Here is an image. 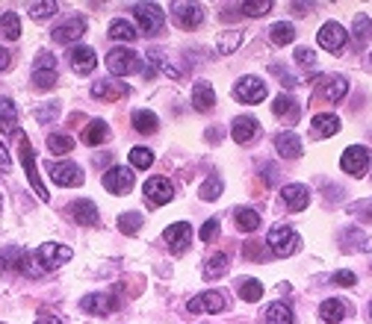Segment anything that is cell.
<instances>
[{"instance_id": "cell-2", "label": "cell", "mask_w": 372, "mask_h": 324, "mask_svg": "<svg viewBox=\"0 0 372 324\" xmlns=\"http://www.w3.org/2000/svg\"><path fill=\"white\" fill-rule=\"evenodd\" d=\"M18 151H21V165H24V171H27V180H30V186H33V192L39 195V201H51V192L42 186V180H39V171H36V154H33V145H30V139L24 136V139L18 142Z\"/></svg>"}, {"instance_id": "cell-4", "label": "cell", "mask_w": 372, "mask_h": 324, "mask_svg": "<svg viewBox=\"0 0 372 324\" xmlns=\"http://www.w3.org/2000/svg\"><path fill=\"white\" fill-rule=\"evenodd\" d=\"M133 15H136V21H139V27H142L145 35H157L160 30H163V24H166L163 9H160L157 3H136Z\"/></svg>"}, {"instance_id": "cell-39", "label": "cell", "mask_w": 372, "mask_h": 324, "mask_svg": "<svg viewBox=\"0 0 372 324\" xmlns=\"http://www.w3.org/2000/svg\"><path fill=\"white\" fill-rule=\"evenodd\" d=\"M240 44H242V33L240 30H225V33L219 35V42H216L219 54H233Z\"/></svg>"}, {"instance_id": "cell-59", "label": "cell", "mask_w": 372, "mask_h": 324, "mask_svg": "<svg viewBox=\"0 0 372 324\" xmlns=\"http://www.w3.org/2000/svg\"><path fill=\"white\" fill-rule=\"evenodd\" d=\"M0 204H3V195H0Z\"/></svg>"}, {"instance_id": "cell-23", "label": "cell", "mask_w": 372, "mask_h": 324, "mask_svg": "<svg viewBox=\"0 0 372 324\" xmlns=\"http://www.w3.org/2000/svg\"><path fill=\"white\" fill-rule=\"evenodd\" d=\"M71 216H74V221H77L80 227H95L98 218H101V216H98V209H95V204L86 201V197H83V201L71 204Z\"/></svg>"}, {"instance_id": "cell-6", "label": "cell", "mask_w": 372, "mask_h": 324, "mask_svg": "<svg viewBox=\"0 0 372 324\" xmlns=\"http://www.w3.org/2000/svg\"><path fill=\"white\" fill-rule=\"evenodd\" d=\"M36 259H39V266H42L45 271H54V268L65 266L68 259H71V248L56 245V242H45L39 251H36Z\"/></svg>"}, {"instance_id": "cell-49", "label": "cell", "mask_w": 372, "mask_h": 324, "mask_svg": "<svg viewBox=\"0 0 372 324\" xmlns=\"http://www.w3.org/2000/svg\"><path fill=\"white\" fill-rule=\"evenodd\" d=\"M36 71H56V62L51 54H39V59H36Z\"/></svg>"}, {"instance_id": "cell-41", "label": "cell", "mask_w": 372, "mask_h": 324, "mask_svg": "<svg viewBox=\"0 0 372 324\" xmlns=\"http://www.w3.org/2000/svg\"><path fill=\"white\" fill-rule=\"evenodd\" d=\"M130 165L133 168H151L154 165V154L148 147H133L130 151Z\"/></svg>"}, {"instance_id": "cell-13", "label": "cell", "mask_w": 372, "mask_h": 324, "mask_svg": "<svg viewBox=\"0 0 372 324\" xmlns=\"http://www.w3.org/2000/svg\"><path fill=\"white\" fill-rule=\"evenodd\" d=\"M83 33H86V21H83L80 15H74V18H68V21L56 24V27L51 30V39L59 42V44H68V42L83 39Z\"/></svg>"}, {"instance_id": "cell-56", "label": "cell", "mask_w": 372, "mask_h": 324, "mask_svg": "<svg viewBox=\"0 0 372 324\" xmlns=\"http://www.w3.org/2000/svg\"><path fill=\"white\" fill-rule=\"evenodd\" d=\"M33 324H62V321H56L54 316H42L39 321H33Z\"/></svg>"}, {"instance_id": "cell-46", "label": "cell", "mask_w": 372, "mask_h": 324, "mask_svg": "<svg viewBox=\"0 0 372 324\" xmlns=\"http://www.w3.org/2000/svg\"><path fill=\"white\" fill-rule=\"evenodd\" d=\"M198 195H201L204 201H216V197L222 195V180H207L201 189H198Z\"/></svg>"}, {"instance_id": "cell-26", "label": "cell", "mask_w": 372, "mask_h": 324, "mask_svg": "<svg viewBox=\"0 0 372 324\" xmlns=\"http://www.w3.org/2000/svg\"><path fill=\"white\" fill-rule=\"evenodd\" d=\"M216 104V92H213V86L210 83H195V89H192V106L198 112H207V109H213Z\"/></svg>"}, {"instance_id": "cell-38", "label": "cell", "mask_w": 372, "mask_h": 324, "mask_svg": "<svg viewBox=\"0 0 372 324\" xmlns=\"http://www.w3.org/2000/svg\"><path fill=\"white\" fill-rule=\"evenodd\" d=\"M109 39H113V42H136V30L130 27V24L127 21H113V24H109Z\"/></svg>"}, {"instance_id": "cell-45", "label": "cell", "mask_w": 372, "mask_h": 324, "mask_svg": "<svg viewBox=\"0 0 372 324\" xmlns=\"http://www.w3.org/2000/svg\"><path fill=\"white\" fill-rule=\"evenodd\" d=\"M54 12H56V3H54V0H45V3H30V15H33L36 21L51 18Z\"/></svg>"}, {"instance_id": "cell-29", "label": "cell", "mask_w": 372, "mask_h": 324, "mask_svg": "<svg viewBox=\"0 0 372 324\" xmlns=\"http://www.w3.org/2000/svg\"><path fill=\"white\" fill-rule=\"evenodd\" d=\"M275 147H278V154L287 156V159H299L302 156V139L295 133H281L275 139Z\"/></svg>"}, {"instance_id": "cell-55", "label": "cell", "mask_w": 372, "mask_h": 324, "mask_svg": "<svg viewBox=\"0 0 372 324\" xmlns=\"http://www.w3.org/2000/svg\"><path fill=\"white\" fill-rule=\"evenodd\" d=\"M9 51H3V47H0V71H3V68H9Z\"/></svg>"}, {"instance_id": "cell-5", "label": "cell", "mask_w": 372, "mask_h": 324, "mask_svg": "<svg viewBox=\"0 0 372 324\" xmlns=\"http://www.w3.org/2000/svg\"><path fill=\"white\" fill-rule=\"evenodd\" d=\"M340 168L346 174H352V177H364L366 168H369V147H364V145L346 147L343 156H340Z\"/></svg>"}, {"instance_id": "cell-48", "label": "cell", "mask_w": 372, "mask_h": 324, "mask_svg": "<svg viewBox=\"0 0 372 324\" xmlns=\"http://www.w3.org/2000/svg\"><path fill=\"white\" fill-rule=\"evenodd\" d=\"M216 236H219V218H210L204 227H201V239H204V242H213Z\"/></svg>"}, {"instance_id": "cell-17", "label": "cell", "mask_w": 372, "mask_h": 324, "mask_svg": "<svg viewBox=\"0 0 372 324\" xmlns=\"http://www.w3.org/2000/svg\"><path fill=\"white\" fill-rule=\"evenodd\" d=\"M319 83H322L319 95L325 97L328 104H337V101H343V97L349 95V80H346L343 74H331V77H322Z\"/></svg>"}, {"instance_id": "cell-51", "label": "cell", "mask_w": 372, "mask_h": 324, "mask_svg": "<svg viewBox=\"0 0 372 324\" xmlns=\"http://www.w3.org/2000/svg\"><path fill=\"white\" fill-rule=\"evenodd\" d=\"M295 59H299L302 65H313V62H316V54L307 51V47H295Z\"/></svg>"}, {"instance_id": "cell-15", "label": "cell", "mask_w": 372, "mask_h": 324, "mask_svg": "<svg viewBox=\"0 0 372 324\" xmlns=\"http://www.w3.org/2000/svg\"><path fill=\"white\" fill-rule=\"evenodd\" d=\"M281 204L290 209V213H302V209L310 204V192H307V186L302 183H287L281 189Z\"/></svg>"}, {"instance_id": "cell-37", "label": "cell", "mask_w": 372, "mask_h": 324, "mask_svg": "<svg viewBox=\"0 0 372 324\" xmlns=\"http://www.w3.org/2000/svg\"><path fill=\"white\" fill-rule=\"evenodd\" d=\"M71 147H74L71 136H65V133H51V136H47V151H51L54 156H65V154H71Z\"/></svg>"}, {"instance_id": "cell-18", "label": "cell", "mask_w": 372, "mask_h": 324, "mask_svg": "<svg viewBox=\"0 0 372 324\" xmlns=\"http://www.w3.org/2000/svg\"><path fill=\"white\" fill-rule=\"evenodd\" d=\"M80 307L86 309V313H92V316H109V313H116V309H118V298L116 295H107V292H101V295H86L83 301H80Z\"/></svg>"}, {"instance_id": "cell-16", "label": "cell", "mask_w": 372, "mask_h": 324, "mask_svg": "<svg viewBox=\"0 0 372 324\" xmlns=\"http://www.w3.org/2000/svg\"><path fill=\"white\" fill-rule=\"evenodd\" d=\"M192 242V227L186 221H178L171 224V227H166V248L171 254H183L186 248H189Z\"/></svg>"}, {"instance_id": "cell-57", "label": "cell", "mask_w": 372, "mask_h": 324, "mask_svg": "<svg viewBox=\"0 0 372 324\" xmlns=\"http://www.w3.org/2000/svg\"><path fill=\"white\" fill-rule=\"evenodd\" d=\"M369 68H372V54H369Z\"/></svg>"}, {"instance_id": "cell-35", "label": "cell", "mask_w": 372, "mask_h": 324, "mask_svg": "<svg viewBox=\"0 0 372 324\" xmlns=\"http://www.w3.org/2000/svg\"><path fill=\"white\" fill-rule=\"evenodd\" d=\"M233 221H237V227H240L242 233H254V230L260 227V213L242 206V209H237V213H233Z\"/></svg>"}, {"instance_id": "cell-9", "label": "cell", "mask_w": 372, "mask_h": 324, "mask_svg": "<svg viewBox=\"0 0 372 324\" xmlns=\"http://www.w3.org/2000/svg\"><path fill=\"white\" fill-rule=\"evenodd\" d=\"M0 268L36 277V268L30 263V257H27V251H21V248H6V251H0Z\"/></svg>"}, {"instance_id": "cell-32", "label": "cell", "mask_w": 372, "mask_h": 324, "mask_svg": "<svg viewBox=\"0 0 372 324\" xmlns=\"http://www.w3.org/2000/svg\"><path fill=\"white\" fill-rule=\"evenodd\" d=\"M133 127L139 130V133H148V136H151V133L160 130V118L154 115L151 109H136V112H133Z\"/></svg>"}, {"instance_id": "cell-25", "label": "cell", "mask_w": 372, "mask_h": 324, "mask_svg": "<svg viewBox=\"0 0 372 324\" xmlns=\"http://www.w3.org/2000/svg\"><path fill=\"white\" fill-rule=\"evenodd\" d=\"M272 112H275L278 118H287L290 124H295V121H299V115H302L299 104H295L290 95H278L275 101H272Z\"/></svg>"}, {"instance_id": "cell-20", "label": "cell", "mask_w": 372, "mask_h": 324, "mask_svg": "<svg viewBox=\"0 0 372 324\" xmlns=\"http://www.w3.org/2000/svg\"><path fill=\"white\" fill-rule=\"evenodd\" d=\"M51 177L59 186H83V171L74 162H56V165H51Z\"/></svg>"}, {"instance_id": "cell-28", "label": "cell", "mask_w": 372, "mask_h": 324, "mask_svg": "<svg viewBox=\"0 0 372 324\" xmlns=\"http://www.w3.org/2000/svg\"><path fill=\"white\" fill-rule=\"evenodd\" d=\"M310 127H313L316 136H337L340 133V118L331 115V112H319V115H313V121H310Z\"/></svg>"}, {"instance_id": "cell-11", "label": "cell", "mask_w": 372, "mask_h": 324, "mask_svg": "<svg viewBox=\"0 0 372 324\" xmlns=\"http://www.w3.org/2000/svg\"><path fill=\"white\" fill-rule=\"evenodd\" d=\"M104 189L109 195H127L133 189V171L121 168V165H113L104 174Z\"/></svg>"}, {"instance_id": "cell-33", "label": "cell", "mask_w": 372, "mask_h": 324, "mask_svg": "<svg viewBox=\"0 0 372 324\" xmlns=\"http://www.w3.org/2000/svg\"><path fill=\"white\" fill-rule=\"evenodd\" d=\"M266 324H295V316H293L290 304H284V301L272 304L266 309Z\"/></svg>"}, {"instance_id": "cell-31", "label": "cell", "mask_w": 372, "mask_h": 324, "mask_svg": "<svg viewBox=\"0 0 372 324\" xmlns=\"http://www.w3.org/2000/svg\"><path fill=\"white\" fill-rule=\"evenodd\" d=\"M352 39H355V47H364V44L372 39V18H369V15H355Z\"/></svg>"}, {"instance_id": "cell-7", "label": "cell", "mask_w": 372, "mask_h": 324, "mask_svg": "<svg viewBox=\"0 0 372 324\" xmlns=\"http://www.w3.org/2000/svg\"><path fill=\"white\" fill-rule=\"evenodd\" d=\"M316 39H319V47H325V51H331V54H340L346 47V42H349V33L343 30V24L328 21V24H322L319 27Z\"/></svg>"}, {"instance_id": "cell-8", "label": "cell", "mask_w": 372, "mask_h": 324, "mask_svg": "<svg viewBox=\"0 0 372 324\" xmlns=\"http://www.w3.org/2000/svg\"><path fill=\"white\" fill-rule=\"evenodd\" d=\"M233 97H237L240 104H260L266 101V83L260 77H242L233 86Z\"/></svg>"}, {"instance_id": "cell-54", "label": "cell", "mask_w": 372, "mask_h": 324, "mask_svg": "<svg viewBox=\"0 0 372 324\" xmlns=\"http://www.w3.org/2000/svg\"><path fill=\"white\" fill-rule=\"evenodd\" d=\"M12 168V159H9V154H6V147L0 145V171H9Z\"/></svg>"}, {"instance_id": "cell-52", "label": "cell", "mask_w": 372, "mask_h": 324, "mask_svg": "<svg viewBox=\"0 0 372 324\" xmlns=\"http://www.w3.org/2000/svg\"><path fill=\"white\" fill-rule=\"evenodd\" d=\"M355 213L361 216V218H366V221H372V201H357L355 204Z\"/></svg>"}, {"instance_id": "cell-47", "label": "cell", "mask_w": 372, "mask_h": 324, "mask_svg": "<svg viewBox=\"0 0 372 324\" xmlns=\"http://www.w3.org/2000/svg\"><path fill=\"white\" fill-rule=\"evenodd\" d=\"M33 83L39 89H51V86H56V71H33Z\"/></svg>"}, {"instance_id": "cell-24", "label": "cell", "mask_w": 372, "mask_h": 324, "mask_svg": "<svg viewBox=\"0 0 372 324\" xmlns=\"http://www.w3.org/2000/svg\"><path fill=\"white\" fill-rule=\"evenodd\" d=\"M0 130H3L6 136L18 133V109L9 97H0Z\"/></svg>"}, {"instance_id": "cell-36", "label": "cell", "mask_w": 372, "mask_h": 324, "mask_svg": "<svg viewBox=\"0 0 372 324\" xmlns=\"http://www.w3.org/2000/svg\"><path fill=\"white\" fill-rule=\"evenodd\" d=\"M0 33H3V39H21V18L15 15V12H3L0 15Z\"/></svg>"}, {"instance_id": "cell-42", "label": "cell", "mask_w": 372, "mask_h": 324, "mask_svg": "<svg viewBox=\"0 0 372 324\" xmlns=\"http://www.w3.org/2000/svg\"><path fill=\"white\" fill-rule=\"evenodd\" d=\"M139 227H142V216H139V213H124V216H118V230H121V233L133 236Z\"/></svg>"}, {"instance_id": "cell-27", "label": "cell", "mask_w": 372, "mask_h": 324, "mask_svg": "<svg viewBox=\"0 0 372 324\" xmlns=\"http://www.w3.org/2000/svg\"><path fill=\"white\" fill-rule=\"evenodd\" d=\"M109 139V127H107V121H92V124H86V130H83V145H89V147H98V145H104Z\"/></svg>"}, {"instance_id": "cell-34", "label": "cell", "mask_w": 372, "mask_h": 324, "mask_svg": "<svg viewBox=\"0 0 372 324\" xmlns=\"http://www.w3.org/2000/svg\"><path fill=\"white\" fill-rule=\"evenodd\" d=\"M225 274H228V254L216 251L213 257L207 259V266H204V277H207V280H216V277H225Z\"/></svg>"}, {"instance_id": "cell-40", "label": "cell", "mask_w": 372, "mask_h": 324, "mask_svg": "<svg viewBox=\"0 0 372 324\" xmlns=\"http://www.w3.org/2000/svg\"><path fill=\"white\" fill-rule=\"evenodd\" d=\"M269 35H272V42H275L278 47H284V44H293L295 30H293V24H272Z\"/></svg>"}, {"instance_id": "cell-12", "label": "cell", "mask_w": 372, "mask_h": 324, "mask_svg": "<svg viewBox=\"0 0 372 324\" xmlns=\"http://www.w3.org/2000/svg\"><path fill=\"white\" fill-rule=\"evenodd\" d=\"M171 12H175V21H178V27L183 30H198L204 24V9L198 6V3H175L171 6Z\"/></svg>"}, {"instance_id": "cell-21", "label": "cell", "mask_w": 372, "mask_h": 324, "mask_svg": "<svg viewBox=\"0 0 372 324\" xmlns=\"http://www.w3.org/2000/svg\"><path fill=\"white\" fill-rule=\"evenodd\" d=\"M257 133H260V124L251 115H240V118H233V124H231V136H233V142H240V145L251 142Z\"/></svg>"}, {"instance_id": "cell-53", "label": "cell", "mask_w": 372, "mask_h": 324, "mask_svg": "<svg viewBox=\"0 0 372 324\" xmlns=\"http://www.w3.org/2000/svg\"><path fill=\"white\" fill-rule=\"evenodd\" d=\"M269 71H272V74H275V77H281L284 83H287V89H293V86H295V77H290V74H287V71H284L281 65H269Z\"/></svg>"}, {"instance_id": "cell-14", "label": "cell", "mask_w": 372, "mask_h": 324, "mask_svg": "<svg viewBox=\"0 0 372 324\" xmlns=\"http://www.w3.org/2000/svg\"><path fill=\"white\" fill-rule=\"evenodd\" d=\"M68 62H71V68L80 74V77H86V74H92L95 65H98V54H95V47H86V44H77V47H71L68 51Z\"/></svg>"}, {"instance_id": "cell-43", "label": "cell", "mask_w": 372, "mask_h": 324, "mask_svg": "<svg viewBox=\"0 0 372 324\" xmlns=\"http://www.w3.org/2000/svg\"><path fill=\"white\" fill-rule=\"evenodd\" d=\"M240 298L242 301H260V298H263V286H260V280H245L240 286Z\"/></svg>"}, {"instance_id": "cell-50", "label": "cell", "mask_w": 372, "mask_h": 324, "mask_svg": "<svg viewBox=\"0 0 372 324\" xmlns=\"http://www.w3.org/2000/svg\"><path fill=\"white\" fill-rule=\"evenodd\" d=\"M331 280H334V283H340V286H355L357 277H355L352 271H346V268H343V271H337V274H331Z\"/></svg>"}, {"instance_id": "cell-22", "label": "cell", "mask_w": 372, "mask_h": 324, "mask_svg": "<svg viewBox=\"0 0 372 324\" xmlns=\"http://www.w3.org/2000/svg\"><path fill=\"white\" fill-rule=\"evenodd\" d=\"M124 95H127V86H124V83L101 80V83L92 86V97H98V101H121Z\"/></svg>"}, {"instance_id": "cell-10", "label": "cell", "mask_w": 372, "mask_h": 324, "mask_svg": "<svg viewBox=\"0 0 372 324\" xmlns=\"http://www.w3.org/2000/svg\"><path fill=\"white\" fill-rule=\"evenodd\" d=\"M142 192H145L151 206H163L175 197V186H171V180H166V177H151L142 186Z\"/></svg>"}, {"instance_id": "cell-30", "label": "cell", "mask_w": 372, "mask_h": 324, "mask_svg": "<svg viewBox=\"0 0 372 324\" xmlns=\"http://www.w3.org/2000/svg\"><path fill=\"white\" fill-rule=\"evenodd\" d=\"M319 318L328 321V324H337L346 318V304L340 301V298H328V301H322L319 307Z\"/></svg>"}, {"instance_id": "cell-1", "label": "cell", "mask_w": 372, "mask_h": 324, "mask_svg": "<svg viewBox=\"0 0 372 324\" xmlns=\"http://www.w3.org/2000/svg\"><path fill=\"white\" fill-rule=\"evenodd\" d=\"M266 242H269L272 251L281 254V257H290V254H295L302 248L299 233H295L293 227H287V224H278V227H272L269 236H266Z\"/></svg>"}, {"instance_id": "cell-19", "label": "cell", "mask_w": 372, "mask_h": 324, "mask_svg": "<svg viewBox=\"0 0 372 324\" xmlns=\"http://www.w3.org/2000/svg\"><path fill=\"white\" fill-rule=\"evenodd\" d=\"M228 307L225 292H201L189 301V313H222Z\"/></svg>"}, {"instance_id": "cell-3", "label": "cell", "mask_w": 372, "mask_h": 324, "mask_svg": "<svg viewBox=\"0 0 372 324\" xmlns=\"http://www.w3.org/2000/svg\"><path fill=\"white\" fill-rule=\"evenodd\" d=\"M139 54H133L130 47H113L107 54V68L116 74V77H127V74H136L142 65H139Z\"/></svg>"}, {"instance_id": "cell-58", "label": "cell", "mask_w": 372, "mask_h": 324, "mask_svg": "<svg viewBox=\"0 0 372 324\" xmlns=\"http://www.w3.org/2000/svg\"><path fill=\"white\" fill-rule=\"evenodd\" d=\"M369 318H372V304H369Z\"/></svg>"}, {"instance_id": "cell-44", "label": "cell", "mask_w": 372, "mask_h": 324, "mask_svg": "<svg viewBox=\"0 0 372 324\" xmlns=\"http://www.w3.org/2000/svg\"><path fill=\"white\" fill-rule=\"evenodd\" d=\"M269 9H272V0H260V3H240V12H245L248 18H260V15H266Z\"/></svg>"}]
</instances>
